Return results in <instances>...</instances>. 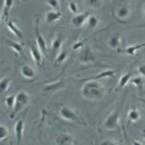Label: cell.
Listing matches in <instances>:
<instances>
[{
    "instance_id": "5",
    "label": "cell",
    "mask_w": 145,
    "mask_h": 145,
    "mask_svg": "<svg viewBox=\"0 0 145 145\" xmlns=\"http://www.w3.org/2000/svg\"><path fill=\"white\" fill-rule=\"evenodd\" d=\"M34 31H35V39L37 42V46H39V48L43 52V54H46V42L44 36L40 33L39 30V20L37 18L34 24Z\"/></svg>"
},
{
    "instance_id": "27",
    "label": "cell",
    "mask_w": 145,
    "mask_h": 145,
    "mask_svg": "<svg viewBox=\"0 0 145 145\" xmlns=\"http://www.w3.org/2000/svg\"><path fill=\"white\" fill-rule=\"evenodd\" d=\"M5 105L9 108H14L16 103V95H9L5 98Z\"/></svg>"
},
{
    "instance_id": "23",
    "label": "cell",
    "mask_w": 145,
    "mask_h": 145,
    "mask_svg": "<svg viewBox=\"0 0 145 145\" xmlns=\"http://www.w3.org/2000/svg\"><path fill=\"white\" fill-rule=\"evenodd\" d=\"M145 46V44H139V45H135V46H131L127 48V50H126V53H127L128 55H131V56H134L137 54V50H140V48H144Z\"/></svg>"
},
{
    "instance_id": "20",
    "label": "cell",
    "mask_w": 145,
    "mask_h": 145,
    "mask_svg": "<svg viewBox=\"0 0 145 145\" xmlns=\"http://www.w3.org/2000/svg\"><path fill=\"white\" fill-rule=\"evenodd\" d=\"M86 23H87V27L89 29H95L99 24V18L96 17L95 15H90L89 18H87Z\"/></svg>"
},
{
    "instance_id": "10",
    "label": "cell",
    "mask_w": 145,
    "mask_h": 145,
    "mask_svg": "<svg viewBox=\"0 0 145 145\" xmlns=\"http://www.w3.org/2000/svg\"><path fill=\"white\" fill-rule=\"evenodd\" d=\"M23 130H24V118H22V119H20V120H18V122L16 123V126H15V135H16V138H17V142L18 144L22 142Z\"/></svg>"
},
{
    "instance_id": "26",
    "label": "cell",
    "mask_w": 145,
    "mask_h": 145,
    "mask_svg": "<svg viewBox=\"0 0 145 145\" xmlns=\"http://www.w3.org/2000/svg\"><path fill=\"white\" fill-rule=\"evenodd\" d=\"M67 56H68V51L67 50H62L60 51L59 53L56 56V59H55V65L57 64H61L67 59Z\"/></svg>"
},
{
    "instance_id": "35",
    "label": "cell",
    "mask_w": 145,
    "mask_h": 145,
    "mask_svg": "<svg viewBox=\"0 0 145 145\" xmlns=\"http://www.w3.org/2000/svg\"><path fill=\"white\" fill-rule=\"evenodd\" d=\"M83 46V43H81V42H78V43L74 44L72 48H74V50H78V48H80V46Z\"/></svg>"
},
{
    "instance_id": "4",
    "label": "cell",
    "mask_w": 145,
    "mask_h": 145,
    "mask_svg": "<svg viewBox=\"0 0 145 145\" xmlns=\"http://www.w3.org/2000/svg\"><path fill=\"white\" fill-rule=\"evenodd\" d=\"M119 116H120V111L119 107L112 111L104 123V128L107 131H114L119 128Z\"/></svg>"
},
{
    "instance_id": "36",
    "label": "cell",
    "mask_w": 145,
    "mask_h": 145,
    "mask_svg": "<svg viewBox=\"0 0 145 145\" xmlns=\"http://www.w3.org/2000/svg\"><path fill=\"white\" fill-rule=\"evenodd\" d=\"M132 144L133 145H142L139 141H137V140H132Z\"/></svg>"
},
{
    "instance_id": "15",
    "label": "cell",
    "mask_w": 145,
    "mask_h": 145,
    "mask_svg": "<svg viewBox=\"0 0 145 145\" xmlns=\"http://www.w3.org/2000/svg\"><path fill=\"white\" fill-rule=\"evenodd\" d=\"M121 46V36L119 34H114L110 37L108 41V46L112 50L120 48Z\"/></svg>"
},
{
    "instance_id": "32",
    "label": "cell",
    "mask_w": 145,
    "mask_h": 145,
    "mask_svg": "<svg viewBox=\"0 0 145 145\" xmlns=\"http://www.w3.org/2000/svg\"><path fill=\"white\" fill-rule=\"evenodd\" d=\"M46 2L51 7V8L55 9V10H57V9L59 8V1H58V0H46Z\"/></svg>"
},
{
    "instance_id": "12",
    "label": "cell",
    "mask_w": 145,
    "mask_h": 145,
    "mask_svg": "<svg viewBox=\"0 0 145 145\" xmlns=\"http://www.w3.org/2000/svg\"><path fill=\"white\" fill-rule=\"evenodd\" d=\"M130 14H131V9L130 7L128 5H123L120 6L116 11V15H117V18L119 20H126L130 17Z\"/></svg>"
},
{
    "instance_id": "25",
    "label": "cell",
    "mask_w": 145,
    "mask_h": 145,
    "mask_svg": "<svg viewBox=\"0 0 145 145\" xmlns=\"http://www.w3.org/2000/svg\"><path fill=\"white\" fill-rule=\"evenodd\" d=\"M62 44H63V39H62V36L59 35L57 36V38L54 39V41L52 42V45H51V50L52 51H58V50H60V48L62 46Z\"/></svg>"
},
{
    "instance_id": "13",
    "label": "cell",
    "mask_w": 145,
    "mask_h": 145,
    "mask_svg": "<svg viewBox=\"0 0 145 145\" xmlns=\"http://www.w3.org/2000/svg\"><path fill=\"white\" fill-rule=\"evenodd\" d=\"M114 71H112V70H106V71H104L102 72H100L99 74H96V76H91L89 78H85V79H82V80H92V79H95V80H97V79L99 78H110L112 76H114Z\"/></svg>"
},
{
    "instance_id": "33",
    "label": "cell",
    "mask_w": 145,
    "mask_h": 145,
    "mask_svg": "<svg viewBox=\"0 0 145 145\" xmlns=\"http://www.w3.org/2000/svg\"><path fill=\"white\" fill-rule=\"evenodd\" d=\"M137 71L142 76H145V63H142L137 67Z\"/></svg>"
},
{
    "instance_id": "22",
    "label": "cell",
    "mask_w": 145,
    "mask_h": 145,
    "mask_svg": "<svg viewBox=\"0 0 145 145\" xmlns=\"http://www.w3.org/2000/svg\"><path fill=\"white\" fill-rule=\"evenodd\" d=\"M128 119L131 121V122H137V121L140 119V113L137 109L133 108L129 111L128 113Z\"/></svg>"
},
{
    "instance_id": "11",
    "label": "cell",
    "mask_w": 145,
    "mask_h": 145,
    "mask_svg": "<svg viewBox=\"0 0 145 145\" xmlns=\"http://www.w3.org/2000/svg\"><path fill=\"white\" fill-rule=\"evenodd\" d=\"M20 74H22L23 78L27 79L35 78V76H36L34 69L31 66H29V65H23V66H22V68H20Z\"/></svg>"
},
{
    "instance_id": "16",
    "label": "cell",
    "mask_w": 145,
    "mask_h": 145,
    "mask_svg": "<svg viewBox=\"0 0 145 145\" xmlns=\"http://www.w3.org/2000/svg\"><path fill=\"white\" fill-rule=\"evenodd\" d=\"M7 28H8L9 31H10L11 33H13L16 37H17V38L23 39L22 32L20 31V29L15 24V22H10L7 23Z\"/></svg>"
},
{
    "instance_id": "3",
    "label": "cell",
    "mask_w": 145,
    "mask_h": 145,
    "mask_svg": "<svg viewBox=\"0 0 145 145\" xmlns=\"http://www.w3.org/2000/svg\"><path fill=\"white\" fill-rule=\"evenodd\" d=\"M59 115L61 118L70 121V122H76L79 125H81V123H82L83 125H85V123L81 120L80 117L76 114V112L69 106H62L59 109Z\"/></svg>"
},
{
    "instance_id": "6",
    "label": "cell",
    "mask_w": 145,
    "mask_h": 145,
    "mask_svg": "<svg viewBox=\"0 0 145 145\" xmlns=\"http://www.w3.org/2000/svg\"><path fill=\"white\" fill-rule=\"evenodd\" d=\"M89 13L85 12V13H81V14H76V16H74L72 18V23L76 28H79L81 26H83L84 23L87 22V18H89Z\"/></svg>"
},
{
    "instance_id": "1",
    "label": "cell",
    "mask_w": 145,
    "mask_h": 145,
    "mask_svg": "<svg viewBox=\"0 0 145 145\" xmlns=\"http://www.w3.org/2000/svg\"><path fill=\"white\" fill-rule=\"evenodd\" d=\"M81 95L89 101H99L105 95V87L95 79L87 80L81 88Z\"/></svg>"
},
{
    "instance_id": "2",
    "label": "cell",
    "mask_w": 145,
    "mask_h": 145,
    "mask_svg": "<svg viewBox=\"0 0 145 145\" xmlns=\"http://www.w3.org/2000/svg\"><path fill=\"white\" fill-rule=\"evenodd\" d=\"M29 101H30L29 95L26 92H24V91H20L18 94H16V103H15V106L13 108V112L11 113V118H14L18 112L22 111L28 105Z\"/></svg>"
},
{
    "instance_id": "7",
    "label": "cell",
    "mask_w": 145,
    "mask_h": 145,
    "mask_svg": "<svg viewBox=\"0 0 145 145\" xmlns=\"http://www.w3.org/2000/svg\"><path fill=\"white\" fill-rule=\"evenodd\" d=\"M30 53L36 64L39 66H43V56H42L43 52L39 48V46H36L35 45L30 46Z\"/></svg>"
},
{
    "instance_id": "29",
    "label": "cell",
    "mask_w": 145,
    "mask_h": 145,
    "mask_svg": "<svg viewBox=\"0 0 145 145\" xmlns=\"http://www.w3.org/2000/svg\"><path fill=\"white\" fill-rule=\"evenodd\" d=\"M60 87H63V83L61 82V81L53 83V84H50V85H48L45 88V90L46 91H54V90H58Z\"/></svg>"
},
{
    "instance_id": "34",
    "label": "cell",
    "mask_w": 145,
    "mask_h": 145,
    "mask_svg": "<svg viewBox=\"0 0 145 145\" xmlns=\"http://www.w3.org/2000/svg\"><path fill=\"white\" fill-rule=\"evenodd\" d=\"M100 145H117L114 141H111V140H104V141L101 142Z\"/></svg>"
},
{
    "instance_id": "31",
    "label": "cell",
    "mask_w": 145,
    "mask_h": 145,
    "mask_svg": "<svg viewBox=\"0 0 145 145\" xmlns=\"http://www.w3.org/2000/svg\"><path fill=\"white\" fill-rule=\"evenodd\" d=\"M68 8H69L70 12H72V14H78V5L74 1H71L68 5Z\"/></svg>"
},
{
    "instance_id": "9",
    "label": "cell",
    "mask_w": 145,
    "mask_h": 145,
    "mask_svg": "<svg viewBox=\"0 0 145 145\" xmlns=\"http://www.w3.org/2000/svg\"><path fill=\"white\" fill-rule=\"evenodd\" d=\"M56 145H74V138L69 134H61L55 138Z\"/></svg>"
},
{
    "instance_id": "17",
    "label": "cell",
    "mask_w": 145,
    "mask_h": 145,
    "mask_svg": "<svg viewBox=\"0 0 145 145\" xmlns=\"http://www.w3.org/2000/svg\"><path fill=\"white\" fill-rule=\"evenodd\" d=\"M14 6V0H5L4 1V9H3V13H2V18L3 20H7L10 13L11 9Z\"/></svg>"
},
{
    "instance_id": "38",
    "label": "cell",
    "mask_w": 145,
    "mask_h": 145,
    "mask_svg": "<svg viewBox=\"0 0 145 145\" xmlns=\"http://www.w3.org/2000/svg\"><path fill=\"white\" fill-rule=\"evenodd\" d=\"M140 101H141V102L145 105V99H140Z\"/></svg>"
},
{
    "instance_id": "37",
    "label": "cell",
    "mask_w": 145,
    "mask_h": 145,
    "mask_svg": "<svg viewBox=\"0 0 145 145\" xmlns=\"http://www.w3.org/2000/svg\"><path fill=\"white\" fill-rule=\"evenodd\" d=\"M141 137H143V138L145 139V130H143V133H142Z\"/></svg>"
},
{
    "instance_id": "8",
    "label": "cell",
    "mask_w": 145,
    "mask_h": 145,
    "mask_svg": "<svg viewBox=\"0 0 145 145\" xmlns=\"http://www.w3.org/2000/svg\"><path fill=\"white\" fill-rule=\"evenodd\" d=\"M79 60H80L81 63H91V62H94L96 60L95 55L93 54V52L91 51L88 48H85L81 50L80 56H79Z\"/></svg>"
},
{
    "instance_id": "21",
    "label": "cell",
    "mask_w": 145,
    "mask_h": 145,
    "mask_svg": "<svg viewBox=\"0 0 145 145\" xmlns=\"http://www.w3.org/2000/svg\"><path fill=\"white\" fill-rule=\"evenodd\" d=\"M5 42L8 44L9 46H10L11 48H13L17 53L22 54V46L20 45V44L16 43V42H14V41H10V40H8V39H5Z\"/></svg>"
},
{
    "instance_id": "14",
    "label": "cell",
    "mask_w": 145,
    "mask_h": 145,
    "mask_svg": "<svg viewBox=\"0 0 145 145\" xmlns=\"http://www.w3.org/2000/svg\"><path fill=\"white\" fill-rule=\"evenodd\" d=\"M62 14L61 12L58 11H48V13L46 14V22L48 23L54 22L56 20H58L60 18H61Z\"/></svg>"
},
{
    "instance_id": "24",
    "label": "cell",
    "mask_w": 145,
    "mask_h": 145,
    "mask_svg": "<svg viewBox=\"0 0 145 145\" xmlns=\"http://www.w3.org/2000/svg\"><path fill=\"white\" fill-rule=\"evenodd\" d=\"M12 82V79L9 78H3L0 81V91L2 94L6 92L8 90V88L10 87V84Z\"/></svg>"
},
{
    "instance_id": "19",
    "label": "cell",
    "mask_w": 145,
    "mask_h": 145,
    "mask_svg": "<svg viewBox=\"0 0 145 145\" xmlns=\"http://www.w3.org/2000/svg\"><path fill=\"white\" fill-rule=\"evenodd\" d=\"M131 83L133 85H135L137 89L139 90V92L143 91V85H144V79L142 78V76H135V78L131 79Z\"/></svg>"
},
{
    "instance_id": "18",
    "label": "cell",
    "mask_w": 145,
    "mask_h": 145,
    "mask_svg": "<svg viewBox=\"0 0 145 145\" xmlns=\"http://www.w3.org/2000/svg\"><path fill=\"white\" fill-rule=\"evenodd\" d=\"M131 78H132V74H131V72H126V74H124L119 79V82H118V88L117 89H122V88L125 87L126 85L128 84V82L130 81Z\"/></svg>"
},
{
    "instance_id": "30",
    "label": "cell",
    "mask_w": 145,
    "mask_h": 145,
    "mask_svg": "<svg viewBox=\"0 0 145 145\" xmlns=\"http://www.w3.org/2000/svg\"><path fill=\"white\" fill-rule=\"evenodd\" d=\"M85 4L91 8H96L101 4V0H85Z\"/></svg>"
},
{
    "instance_id": "28",
    "label": "cell",
    "mask_w": 145,
    "mask_h": 145,
    "mask_svg": "<svg viewBox=\"0 0 145 145\" xmlns=\"http://www.w3.org/2000/svg\"><path fill=\"white\" fill-rule=\"evenodd\" d=\"M9 135V132H8V129L6 128V126H4L3 124L0 125V139L4 140L8 137Z\"/></svg>"
},
{
    "instance_id": "40",
    "label": "cell",
    "mask_w": 145,
    "mask_h": 145,
    "mask_svg": "<svg viewBox=\"0 0 145 145\" xmlns=\"http://www.w3.org/2000/svg\"><path fill=\"white\" fill-rule=\"evenodd\" d=\"M59 1L61 2V3L63 4V3H64V2H65V0H59Z\"/></svg>"
},
{
    "instance_id": "39",
    "label": "cell",
    "mask_w": 145,
    "mask_h": 145,
    "mask_svg": "<svg viewBox=\"0 0 145 145\" xmlns=\"http://www.w3.org/2000/svg\"><path fill=\"white\" fill-rule=\"evenodd\" d=\"M143 13H144V16H145V4L143 5Z\"/></svg>"
}]
</instances>
